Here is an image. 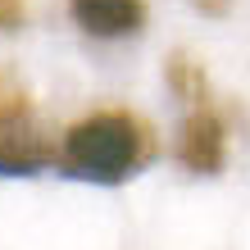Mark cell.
<instances>
[{
  "label": "cell",
  "mask_w": 250,
  "mask_h": 250,
  "mask_svg": "<svg viewBox=\"0 0 250 250\" xmlns=\"http://www.w3.org/2000/svg\"><path fill=\"white\" fill-rule=\"evenodd\" d=\"M23 23H27V0H0V32H14Z\"/></svg>",
  "instance_id": "cell-6"
},
{
  "label": "cell",
  "mask_w": 250,
  "mask_h": 250,
  "mask_svg": "<svg viewBox=\"0 0 250 250\" xmlns=\"http://www.w3.org/2000/svg\"><path fill=\"white\" fill-rule=\"evenodd\" d=\"M68 14L91 37H132L146 23V0H68Z\"/></svg>",
  "instance_id": "cell-4"
},
{
  "label": "cell",
  "mask_w": 250,
  "mask_h": 250,
  "mask_svg": "<svg viewBox=\"0 0 250 250\" xmlns=\"http://www.w3.org/2000/svg\"><path fill=\"white\" fill-rule=\"evenodd\" d=\"M200 14H228V0H191Z\"/></svg>",
  "instance_id": "cell-7"
},
{
  "label": "cell",
  "mask_w": 250,
  "mask_h": 250,
  "mask_svg": "<svg viewBox=\"0 0 250 250\" xmlns=\"http://www.w3.org/2000/svg\"><path fill=\"white\" fill-rule=\"evenodd\" d=\"M55 159H60V146L41 127L32 105L0 114V173L5 178H32V173L50 168Z\"/></svg>",
  "instance_id": "cell-2"
},
{
  "label": "cell",
  "mask_w": 250,
  "mask_h": 250,
  "mask_svg": "<svg viewBox=\"0 0 250 250\" xmlns=\"http://www.w3.org/2000/svg\"><path fill=\"white\" fill-rule=\"evenodd\" d=\"M168 86H173V96H182L191 109L209 105V78H205V68L191 60V55H173L168 60Z\"/></svg>",
  "instance_id": "cell-5"
},
{
  "label": "cell",
  "mask_w": 250,
  "mask_h": 250,
  "mask_svg": "<svg viewBox=\"0 0 250 250\" xmlns=\"http://www.w3.org/2000/svg\"><path fill=\"white\" fill-rule=\"evenodd\" d=\"M173 155H178V164L191 168V173H205V178L223 173V164H228V127H223V119H218L214 105L191 109L182 119Z\"/></svg>",
  "instance_id": "cell-3"
},
{
  "label": "cell",
  "mask_w": 250,
  "mask_h": 250,
  "mask_svg": "<svg viewBox=\"0 0 250 250\" xmlns=\"http://www.w3.org/2000/svg\"><path fill=\"white\" fill-rule=\"evenodd\" d=\"M155 132L141 114L127 109H96L78 119L64 141H60V164L64 173L82 182H100V187H119L132 173H141L155 159Z\"/></svg>",
  "instance_id": "cell-1"
}]
</instances>
